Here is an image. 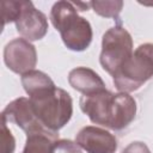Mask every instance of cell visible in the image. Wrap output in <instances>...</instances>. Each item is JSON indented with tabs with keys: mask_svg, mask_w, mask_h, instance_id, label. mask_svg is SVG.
<instances>
[{
	"mask_svg": "<svg viewBox=\"0 0 153 153\" xmlns=\"http://www.w3.org/2000/svg\"><path fill=\"white\" fill-rule=\"evenodd\" d=\"M50 22L60 32L67 49L72 51L86 50L93 37L90 22L79 16L78 10L71 1H57L50 10Z\"/></svg>",
	"mask_w": 153,
	"mask_h": 153,
	"instance_id": "6da1fadb",
	"label": "cell"
},
{
	"mask_svg": "<svg viewBox=\"0 0 153 153\" xmlns=\"http://www.w3.org/2000/svg\"><path fill=\"white\" fill-rule=\"evenodd\" d=\"M38 122L50 131L59 133L72 118L71 94L57 86L38 91L29 97Z\"/></svg>",
	"mask_w": 153,
	"mask_h": 153,
	"instance_id": "7a4b0ae2",
	"label": "cell"
},
{
	"mask_svg": "<svg viewBox=\"0 0 153 153\" xmlns=\"http://www.w3.org/2000/svg\"><path fill=\"white\" fill-rule=\"evenodd\" d=\"M152 76L153 43H143L112 75V82L118 92L130 93L143 86Z\"/></svg>",
	"mask_w": 153,
	"mask_h": 153,
	"instance_id": "3957f363",
	"label": "cell"
},
{
	"mask_svg": "<svg viewBox=\"0 0 153 153\" xmlns=\"http://www.w3.org/2000/svg\"><path fill=\"white\" fill-rule=\"evenodd\" d=\"M133 38L122 25H115L106 30L102 37L99 62L102 68L111 76L134 53Z\"/></svg>",
	"mask_w": 153,
	"mask_h": 153,
	"instance_id": "277c9868",
	"label": "cell"
},
{
	"mask_svg": "<svg viewBox=\"0 0 153 153\" xmlns=\"http://www.w3.org/2000/svg\"><path fill=\"white\" fill-rule=\"evenodd\" d=\"M4 62L16 74H25L33 71L37 65V51L35 45L24 39L14 38L4 48Z\"/></svg>",
	"mask_w": 153,
	"mask_h": 153,
	"instance_id": "5b68a950",
	"label": "cell"
},
{
	"mask_svg": "<svg viewBox=\"0 0 153 153\" xmlns=\"http://www.w3.org/2000/svg\"><path fill=\"white\" fill-rule=\"evenodd\" d=\"M14 24L17 32L29 42L42 39L49 27L45 14L37 10L31 1H23L20 14Z\"/></svg>",
	"mask_w": 153,
	"mask_h": 153,
	"instance_id": "8992f818",
	"label": "cell"
},
{
	"mask_svg": "<svg viewBox=\"0 0 153 153\" xmlns=\"http://www.w3.org/2000/svg\"><path fill=\"white\" fill-rule=\"evenodd\" d=\"M75 142L86 153H115L117 149L116 136L98 126H86L75 135Z\"/></svg>",
	"mask_w": 153,
	"mask_h": 153,
	"instance_id": "52a82bcc",
	"label": "cell"
},
{
	"mask_svg": "<svg viewBox=\"0 0 153 153\" xmlns=\"http://www.w3.org/2000/svg\"><path fill=\"white\" fill-rule=\"evenodd\" d=\"M114 92L104 90L94 94L81 96L80 109L92 123L108 128L114 106Z\"/></svg>",
	"mask_w": 153,
	"mask_h": 153,
	"instance_id": "ba28073f",
	"label": "cell"
},
{
	"mask_svg": "<svg viewBox=\"0 0 153 153\" xmlns=\"http://www.w3.org/2000/svg\"><path fill=\"white\" fill-rule=\"evenodd\" d=\"M1 118H4L6 122L16 124L22 130H24L25 134L39 129H47L38 122L32 110L31 102L26 97H19L10 102L2 110Z\"/></svg>",
	"mask_w": 153,
	"mask_h": 153,
	"instance_id": "9c48e42d",
	"label": "cell"
},
{
	"mask_svg": "<svg viewBox=\"0 0 153 153\" xmlns=\"http://www.w3.org/2000/svg\"><path fill=\"white\" fill-rule=\"evenodd\" d=\"M137 105L135 99L126 92H117L114 96V108L109 129L122 130L127 128L136 116Z\"/></svg>",
	"mask_w": 153,
	"mask_h": 153,
	"instance_id": "30bf717a",
	"label": "cell"
},
{
	"mask_svg": "<svg viewBox=\"0 0 153 153\" xmlns=\"http://www.w3.org/2000/svg\"><path fill=\"white\" fill-rule=\"evenodd\" d=\"M68 84L82 96H90L102 92L105 88V82L97 72L87 67H76L68 73Z\"/></svg>",
	"mask_w": 153,
	"mask_h": 153,
	"instance_id": "8fae6325",
	"label": "cell"
},
{
	"mask_svg": "<svg viewBox=\"0 0 153 153\" xmlns=\"http://www.w3.org/2000/svg\"><path fill=\"white\" fill-rule=\"evenodd\" d=\"M56 140H59V133L48 129L27 133L22 153H53V145Z\"/></svg>",
	"mask_w": 153,
	"mask_h": 153,
	"instance_id": "7c38bea8",
	"label": "cell"
},
{
	"mask_svg": "<svg viewBox=\"0 0 153 153\" xmlns=\"http://www.w3.org/2000/svg\"><path fill=\"white\" fill-rule=\"evenodd\" d=\"M20 82H22L24 91L27 93L29 97L38 91L56 86L48 74H45L42 71H37V69H33V71H30L23 74L20 76Z\"/></svg>",
	"mask_w": 153,
	"mask_h": 153,
	"instance_id": "4fadbf2b",
	"label": "cell"
},
{
	"mask_svg": "<svg viewBox=\"0 0 153 153\" xmlns=\"http://www.w3.org/2000/svg\"><path fill=\"white\" fill-rule=\"evenodd\" d=\"M91 8L94 13H97L100 17L104 18H114L116 19L122 8H123V1L121 0H112V1H90Z\"/></svg>",
	"mask_w": 153,
	"mask_h": 153,
	"instance_id": "5bb4252c",
	"label": "cell"
},
{
	"mask_svg": "<svg viewBox=\"0 0 153 153\" xmlns=\"http://www.w3.org/2000/svg\"><path fill=\"white\" fill-rule=\"evenodd\" d=\"M23 7V1H2L1 10H2V26L8 23H14L20 14Z\"/></svg>",
	"mask_w": 153,
	"mask_h": 153,
	"instance_id": "9a60e30c",
	"label": "cell"
},
{
	"mask_svg": "<svg viewBox=\"0 0 153 153\" xmlns=\"http://www.w3.org/2000/svg\"><path fill=\"white\" fill-rule=\"evenodd\" d=\"M16 149V140L7 127V122L1 118V153H13Z\"/></svg>",
	"mask_w": 153,
	"mask_h": 153,
	"instance_id": "2e32d148",
	"label": "cell"
},
{
	"mask_svg": "<svg viewBox=\"0 0 153 153\" xmlns=\"http://www.w3.org/2000/svg\"><path fill=\"white\" fill-rule=\"evenodd\" d=\"M53 153H82V149L75 141L59 139L53 145Z\"/></svg>",
	"mask_w": 153,
	"mask_h": 153,
	"instance_id": "e0dca14e",
	"label": "cell"
},
{
	"mask_svg": "<svg viewBox=\"0 0 153 153\" xmlns=\"http://www.w3.org/2000/svg\"><path fill=\"white\" fill-rule=\"evenodd\" d=\"M122 153H151V149L142 141H133L122 151Z\"/></svg>",
	"mask_w": 153,
	"mask_h": 153,
	"instance_id": "ac0fdd59",
	"label": "cell"
},
{
	"mask_svg": "<svg viewBox=\"0 0 153 153\" xmlns=\"http://www.w3.org/2000/svg\"><path fill=\"white\" fill-rule=\"evenodd\" d=\"M73 5L75 6V8L78 11H87L88 7H91L90 1L88 2H73Z\"/></svg>",
	"mask_w": 153,
	"mask_h": 153,
	"instance_id": "d6986e66",
	"label": "cell"
}]
</instances>
